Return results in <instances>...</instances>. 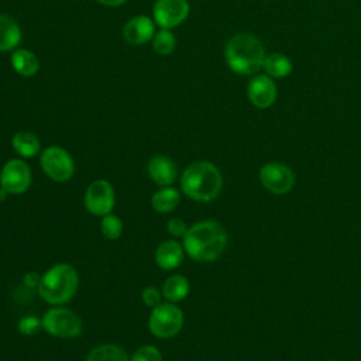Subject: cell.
<instances>
[{"mask_svg":"<svg viewBox=\"0 0 361 361\" xmlns=\"http://www.w3.org/2000/svg\"><path fill=\"white\" fill-rule=\"evenodd\" d=\"M182 245L186 254L195 261H214L223 254L227 245V233L219 221H199L186 230Z\"/></svg>","mask_w":361,"mask_h":361,"instance_id":"6da1fadb","label":"cell"},{"mask_svg":"<svg viewBox=\"0 0 361 361\" xmlns=\"http://www.w3.org/2000/svg\"><path fill=\"white\" fill-rule=\"evenodd\" d=\"M265 55L261 39L250 32L234 34L224 47V59L238 75H257L262 69Z\"/></svg>","mask_w":361,"mask_h":361,"instance_id":"7a4b0ae2","label":"cell"},{"mask_svg":"<svg viewBox=\"0 0 361 361\" xmlns=\"http://www.w3.org/2000/svg\"><path fill=\"white\" fill-rule=\"evenodd\" d=\"M180 188L192 200L210 202L220 195L223 176L214 164L209 161H196L183 171Z\"/></svg>","mask_w":361,"mask_h":361,"instance_id":"3957f363","label":"cell"},{"mask_svg":"<svg viewBox=\"0 0 361 361\" xmlns=\"http://www.w3.org/2000/svg\"><path fill=\"white\" fill-rule=\"evenodd\" d=\"M78 283V272L72 265L56 264L41 276L38 293L47 303L62 305L75 295Z\"/></svg>","mask_w":361,"mask_h":361,"instance_id":"277c9868","label":"cell"},{"mask_svg":"<svg viewBox=\"0 0 361 361\" xmlns=\"http://www.w3.org/2000/svg\"><path fill=\"white\" fill-rule=\"evenodd\" d=\"M183 326V313L172 302L159 303L152 307L148 319V329L158 338H169L176 336Z\"/></svg>","mask_w":361,"mask_h":361,"instance_id":"5b68a950","label":"cell"},{"mask_svg":"<svg viewBox=\"0 0 361 361\" xmlns=\"http://www.w3.org/2000/svg\"><path fill=\"white\" fill-rule=\"evenodd\" d=\"M39 164L45 175L55 182H66L75 172L73 158L66 149L58 145L45 148L41 152Z\"/></svg>","mask_w":361,"mask_h":361,"instance_id":"8992f818","label":"cell"},{"mask_svg":"<svg viewBox=\"0 0 361 361\" xmlns=\"http://www.w3.org/2000/svg\"><path fill=\"white\" fill-rule=\"evenodd\" d=\"M42 320V329L51 336L61 338H73L82 331V322L78 314L63 307L49 309Z\"/></svg>","mask_w":361,"mask_h":361,"instance_id":"52a82bcc","label":"cell"},{"mask_svg":"<svg viewBox=\"0 0 361 361\" xmlns=\"http://www.w3.org/2000/svg\"><path fill=\"white\" fill-rule=\"evenodd\" d=\"M85 207L94 216H106L114 207V189L106 179L93 180L85 192Z\"/></svg>","mask_w":361,"mask_h":361,"instance_id":"ba28073f","label":"cell"},{"mask_svg":"<svg viewBox=\"0 0 361 361\" xmlns=\"http://www.w3.org/2000/svg\"><path fill=\"white\" fill-rule=\"evenodd\" d=\"M31 185V169L23 159L7 161L0 172V188L8 195H21Z\"/></svg>","mask_w":361,"mask_h":361,"instance_id":"9c48e42d","label":"cell"},{"mask_svg":"<svg viewBox=\"0 0 361 361\" xmlns=\"http://www.w3.org/2000/svg\"><path fill=\"white\" fill-rule=\"evenodd\" d=\"M262 186L275 195L288 193L295 185L293 171L281 162H268L259 171Z\"/></svg>","mask_w":361,"mask_h":361,"instance_id":"30bf717a","label":"cell"},{"mask_svg":"<svg viewBox=\"0 0 361 361\" xmlns=\"http://www.w3.org/2000/svg\"><path fill=\"white\" fill-rule=\"evenodd\" d=\"M188 0H157L152 7L154 21L161 28H173L182 24L189 16Z\"/></svg>","mask_w":361,"mask_h":361,"instance_id":"8fae6325","label":"cell"},{"mask_svg":"<svg viewBox=\"0 0 361 361\" xmlns=\"http://www.w3.org/2000/svg\"><path fill=\"white\" fill-rule=\"evenodd\" d=\"M276 85L268 75H254L247 86L248 100L258 109H267L276 100Z\"/></svg>","mask_w":361,"mask_h":361,"instance_id":"7c38bea8","label":"cell"},{"mask_svg":"<svg viewBox=\"0 0 361 361\" xmlns=\"http://www.w3.org/2000/svg\"><path fill=\"white\" fill-rule=\"evenodd\" d=\"M155 35V27L149 17L135 16L130 18L123 27V37L126 42L131 45H141L152 39Z\"/></svg>","mask_w":361,"mask_h":361,"instance_id":"4fadbf2b","label":"cell"},{"mask_svg":"<svg viewBox=\"0 0 361 361\" xmlns=\"http://www.w3.org/2000/svg\"><path fill=\"white\" fill-rule=\"evenodd\" d=\"M148 175L159 186H169L176 178L175 162L166 155H154L148 161Z\"/></svg>","mask_w":361,"mask_h":361,"instance_id":"5bb4252c","label":"cell"},{"mask_svg":"<svg viewBox=\"0 0 361 361\" xmlns=\"http://www.w3.org/2000/svg\"><path fill=\"white\" fill-rule=\"evenodd\" d=\"M183 245L175 240H168L161 243L155 250V262L159 268L165 271L175 269L183 261Z\"/></svg>","mask_w":361,"mask_h":361,"instance_id":"9a60e30c","label":"cell"},{"mask_svg":"<svg viewBox=\"0 0 361 361\" xmlns=\"http://www.w3.org/2000/svg\"><path fill=\"white\" fill-rule=\"evenodd\" d=\"M11 66L18 75L30 78L39 71V59L34 52L18 48L11 54Z\"/></svg>","mask_w":361,"mask_h":361,"instance_id":"2e32d148","label":"cell"},{"mask_svg":"<svg viewBox=\"0 0 361 361\" xmlns=\"http://www.w3.org/2000/svg\"><path fill=\"white\" fill-rule=\"evenodd\" d=\"M21 41V28L14 18L0 14V51L14 49Z\"/></svg>","mask_w":361,"mask_h":361,"instance_id":"e0dca14e","label":"cell"},{"mask_svg":"<svg viewBox=\"0 0 361 361\" xmlns=\"http://www.w3.org/2000/svg\"><path fill=\"white\" fill-rule=\"evenodd\" d=\"M262 69H264L265 75H268L271 78L282 79V78H286L292 72L293 63L285 54L274 52V54L265 55Z\"/></svg>","mask_w":361,"mask_h":361,"instance_id":"ac0fdd59","label":"cell"},{"mask_svg":"<svg viewBox=\"0 0 361 361\" xmlns=\"http://www.w3.org/2000/svg\"><path fill=\"white\" fill-rule=\"evenodd\" d=\"M13 149L23 158H32L39 152L41 144L38 137L31 131H18L11 138Z\"/></svg>","mask_w":361,"mask_h":361,"instance_id":"d6986e66","label":"cell"},{"mask_svg":"<svg viewBox=\"0 0 361 361\" xmlns=\"http://www.w3.org/2000/svg\"><path fill=\"white\" fill-rule=\"evenodd\" d=\"M179 200L180 195L175 188L164 186L152 195L151 206L158 213H169L179 204Z\"/></svg>","mask_w":361,"mask_h":361,"instance_id":"ffe728a7","label":"cell"},{"mask_svg":"<svg viewBox=\"0 0 361 361\" xmlns=\"http://www.w3.org/2000/svg\"><path fill=\"white\" fill-rule=\"evenodd\" d=\"M189 293V281L183 275H172L162 285V296L168 302H179Z\"/></svg>","mask_w":361,"mask_h":361,"instance_id":"44dd1931","label":"cell"},{"mask_svg":"<svg viewBox=\"0 0 361 361\" xmlns=\"http://www.w3.org/2000/svg\"><path fill=\"white\" fill-rule=\"evenodd\" d=\"M86 361H130L127 353L114 344H102L94 347Z\"/></svg>","mask_w":361,"mask_h":361,"instance_id":"7402d4cb","label":"cell"},{"mask_svg":"<svg viewBox=\"0 0 361 361\" xmlns=\"http://www.w3.org/2000/svg\"><path fill=\"white\" fill-rule=\"evenodd\" d=\"M176 38L168 28H161L152 38V48L159 55H169L173 52Z\"/></svg>","mask_w":361,"mask_h":361,"instance_id":"603a6c76","label":"cell"},{"mask_svg":"<svg viewBox=\"0 0 361 361\" xmlns=\"http://www.w3.org/2000/svg\"><path fill=\"white\" fill-rule=\"evenodd\" d=\"M100 231L109 240H117L123 233V223L120 217L109 213L102 217L100 221Z\"/></svg>","mask_w":361,"mask_h":361,"instance_id":"cb8c5ba5","label":"cell"},{"mask_svg":"<svg viewBox=\"0 0 361 361\" xmlns=\"http://www.w3.org/2000/svg\"><path fill=\"white\" fill-rule=\"evenodd\" d=\"M130 361H162V354L154 345H142L133 354Z\"/></svg>","mask_w":361,"mask_h":361,"instance_id":"d4e9b609","label":"cell"},{"mask_svg":"<svg viewBox=\"0 0 361 361\" xmlns=\"http://www.w3.org/2000/svg\"><path fill=\"white\" fill-rule=\"evenodd\" d=\"M41 327H42V320H39L35 316H25L23 319H20L18 326H17L18 331L21 334H25V336H31V334L38 333V330Z\"/></svg>","mask_w":361,"mask_h":361,"instance_id":"484cf974","label":"cell"},{"mask_svg":"<svg viewBox=\"0 0 361 361\" xmlns=\"http://www.w3.org/2000/svg\"><path fill=\"white\" fill-rule=\"evenodd\" d=\"M141 298H142V302L149 306V307H155L158 306L161 302V298H162V292H159L155 286H147L142 293H141Z\"/></svg>","mask_w":361,"mask_h":361,"instance_id":"4316f807","label":"cell"},{"mask_svg":"<svg viewBox=\"0 0 361 361\" xmlns=\"http://www.w3.org/2000/svg\"><path fill=\"white\" fill-rule=\"evenodd\" d=\"M166 230H168V233H169L171 235H173V237H183L185 233H186V230H188V227H186V224H185L183 220L175 217V219H169V220H168V223H166Z\"/></svg>","mask_w":361,"mask_h":361,"instance_id":"83f0119b","label":"cell"},{"mask_svg":"<svg viewBox=\"0 0 361 361\" xmlns=\"http://www.w3.org/2000/svg\"><path fill=\"white\" fill-rule=\"evenodd\" d=\"M39 275L37 272H27L23 278V283L27 286V288H38L39 285Z\"/></svg>","mask_w":361,"mask_h":361,"instance_id":"f1b7e54d","label":"cell"},{"mask_svg":"<svg viewBox=\"0 0 361 361\" xmlns=\"http://www.w3.org/2000/svg\"><path fill=\"white\" fill-rule=\"evenodd\" d=\"M97 3L103 4V6H109V7H117L121 6L123 3H126L127 0H96Z\"/></svg>","mask_w":361,"mask_h":361,"instance_id":"f546056e","label":"cell"},{"mask_svg":"<svg viewBox=\"0 0 361 361\" xmlns=\"http://www.w3.org/2000/svg\"><path fill=\"white\" fill-rule=\"evenodd\" d=\"M7 195H8V193H7L3 188H0V200H4V199L7 197Z\"/></svg>","mask_w":361,"mask_h":361,"instance_id":"4dcf8cb0","label":"cell"}]
</instances>
